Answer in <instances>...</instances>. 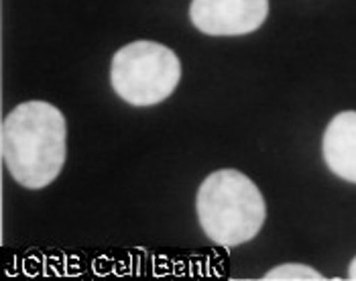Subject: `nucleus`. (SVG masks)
Masks as SVG:
<instances>
[{
	"label": "nucleus",
	"mask_w": 356,
	"mask_h": 281,
	"mask_svg": "<svg viewBox=\"0 0 356 281\" xmlns=\"http://www.w3.org/2000/svg\"><path fill=\"white\" fill-rule=\"evenodd\" d=\"M67 127L63 113L43 100L15 106L2 122V159L29 190L49 186L65 163Z\"/></svg>",
	"instance_id": "f257e3e1"
},
{
	"label": "nucleus",
	"mask_w": 356,
	"mask_h": 281,
	"mask_svg": "<svg viewBox=\"0 0 356 281\" xmlns=\"http://www.w3.org/2000/svg\"><path fill=\"white\" fill-rule=\"evenodd\" d=\"M202 230L220 247H238L257 236L267 216L261 190L236 169L210 173L197 190Z\"/></svg>",
	"instance_id": "f03ea898"
},
{
	"label": "nucleus",
	"mask_w": 356,
	"mask_h": 281,
	"mask_svg": "<svg viewBox=\"0 0 356 281\" xmlns=\"http://www.w3.org/2000/svg\"><path fill=\"white\" fill-rule=\"evenodd\" d=\"M181 78L175 51L155 41H135L120 47L110 65L114 92L133 106H155L173 94Z\"/></svg>",
	"instance_id": "7ed1b4c3"
},
{
	"label": "nucleus",
	"mask_w": 356,
	"mask_h": 281,
	"mask_svg": "<svg viewBox=\"0 0 356 281\" xmlns=\"http://www.w3.org/2000/svg\"><path fill=\"white\" fill-rule=\"evenodd\" d=\"M269 15V0H192L190 19L197 31L214 37L248 35Z\"/></svg>",
	"instance_id": "20e7f679"
},
{
	"label": "nucleus",
	"mask_w": 356,
	"mask_h": 281,
	"mask_svg": "<svg viewBox=\"0 0 356 281\" xmlns=\"http://www.w3.org/2000/svg\"><path fill=\"white\" fill-rule=\"evenodd\" d=\"M324 161L332 173L356 184V113H338L330 120L322 140Z\"/></svg>",
	"instance_id": "39448f33"
},
{
	"label": "nucleus",
	"mask_w": 356,
	"mask_h": 281,
	"mask_svg": "<svg viewBox=\"0 0 356 281\" xmlns=\"http://www.w3.org/2000/svg\"><path fill=\"white\" fill-rule=\"evenodd\" d=\"M263 280H314V281H322L324 275L307 265H302V263H285V265H279L271 269L267 275H263Z\"/></svg>",
	"instance_id": "423d86ee"
},
{
	"label": "nucleus",
	"mask_w": 356,
	"mask_h": 281,
	"mask_svg": "<svg viewBox=\"0 0 356 281\" xmlns=\"http://www.w3.org/2000/svg\"><path fill=\"white\" fill-rule=\"evenodd\" d=\"M348 278H350V280H356V257L353 259L350 267H348Z\"/></svg>",
	"instance_id": "0eeeda50"
}]
</instances>
